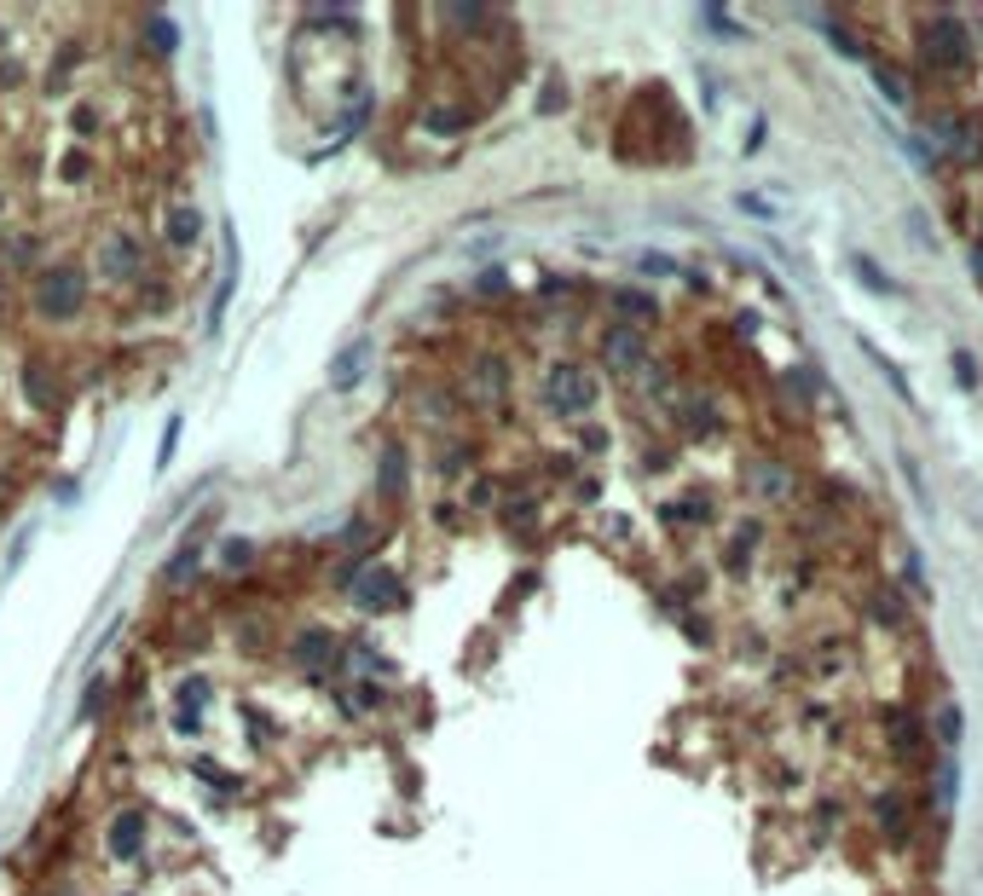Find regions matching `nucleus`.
<instances>
[{"mask_svg": "<svg viewBox=\"0 0 983 896\" xmlns=\"http://www.w3.org/2000/svg\"><path fill=\"white\" fill-rule=\"evenodd\" d=\"M608 359H613V364H637V359H643L637 336H631V330H613V336H608Z\"/></svg>", "mask_w": 983, "mask_h": 896, "instance_id": "6e6552de", "label": "nucleus"}, {"mask_svg": "<svg viewBox=\"0 0 983 896\" xmlns=\"http://www.w3.org/2000/svg\"><path fill=\"white\" fill-rule=\"evenodd\" d=\"M550 399H556L562 411H579V405L590 399V388H585V376L573 371V364H562V371L550 376Z\"/></svg>", "mask_w": 983, "mask_h": 896, "instance_id": "20e7f679", "label": "nucleus"}, {"mask_svg": "<svg viewBox=\"0 0 983 896\" xmlns=\"http://www.w3.org/2000/svg\"><path fill=\"white\" fill-rule=\"evenodd\" d=\"M382 475H388L382 480L388 492H400V486H405V452H400V445H388V452H382Z\"/></svg>", "mask_w": 983, "mask_h": 896, "instance_id": "1a4fd4ad", "label": "nucleus"}, {"mask_svg": "<svg viewBox=\"0 0 983 896\" xmlns=\"http://www.w3.org/2000/svg\"><path fill=\"white\" fill-rule=\"evenodd\" d=\"M139 845H146V810H122L111 822V850L116 857H139Z\"/></svg>", "mask_w": 983, "mask_h": 896, "instance_id": "7ed1b4c3", "label": "nucleus"}, {"mask_svg": "<svg viewBox=\"0 0 983 896\" xmlns=\"http://www.w3.org/2000/svg\"><path fill=\"white\" fill-rule=\"evenodd\" d=\"M937 729H944V741H960V711L949 706V711H944V723H937Z\"/></svg>", "mask_w": 983, "mask_h": 896, "instance_id": "f8f14e48", "label": "nucleus"}, {"mask_svg": "<svg viewBox=\"0 0 983 896\" xmlns=\"http://www.w3.org/2000/svg\"><path fill=\"white\" fill-rule=\"evenodd\" d=\"M359 602L365 607H394L400 602V579L388 573V567H371V579L359 584Z\"/></svg>", "mask_w": 983, "mask_h": 896, "instance_id": "39448f33", "label": "nucleus"}, {"mask_svg": "<svg viewBox=\"0 0 983 896\" xmlns=\"http://www.w3.org/2000/svg\"><path fill=\"white\" fill-rule=\"evenodd\" d=\"M128 267H134V255H128V243H111V255H105V272H111V278H122V272H128Z\"/></svg>", "mask_w": 983, "mask_h": 896, "instance_id": "9b49d317", "label": "nucleus"}, {"mask_svg": "<svg viewBox=\"0 0 983 896\" xmlns=\"http://www.w3.org/2000/svg\"><path fill=\"white\" fill-rule=\"evenodd\" d=\"M35 301H41V313H47V318H70V313L81 307V272H76V267L47 272V278L35 283Z\"/></svg>", "mask_w": 983, "mask_h": 896, "instance_id": "f257e3e1", "label": "nucleus"}, {"mask_svg": "<svg viewBox=\"0 0 983 896\" xmlns=\"http://www.w3.org/2000/svg\"><path fill=\"white\" fill-rule=\"evenodd\" d=\"M169 237H174V249H186V243L197 237V214H192V209H180V214L169 220Z\"/></svg>", "mask_w": 983, "mask_h": 896, "instance_id": "9d476101", "label": "nucleus"}, {"mask_svg": "<svg viewBox=\"0 0 983 896\" xmlns=\"http://www.w3.org/2000/svg\"><path fill=\"white\" fill-rule=\"evenodd\" d=\"M926 58H937V65H967V40H960L955 18H937V24H926Z\"/></svg>", "mask_w": 983, "mask_h": 896, "instance_id": "f03ea898", "label": "nucleus"}, {"mask_svg": "<svg viewBox=\"0 0 983 896\" xmlns=\"http://www.w3.org/2000/svg\"><path fill=\"white\" fill-rule=\"evenodd\" d=\"M365 353H371V348H365V341H359V348H347V353H342V359L331 364V382H336V388H354V376H359Z\"/></svg>", "mask_w": 983, "mask_h": 896, "instance_id": "0eeeda50", "label": "nucleus"}, {"mask_svg": "<svg viewBox=\"0 0 983 896\" xmlns=\"http://www.w3.org/2000/svg\"><path fill=\"white\" fill-rule=\"evenodd\" d=\"M296 660H301V665L331 660V630H307V637H296Z\"/></svg>", "mask_w": 983, "mask_h": 896, "instance_id": "423d86ee", "label": "nucleus"}]
</instances>
